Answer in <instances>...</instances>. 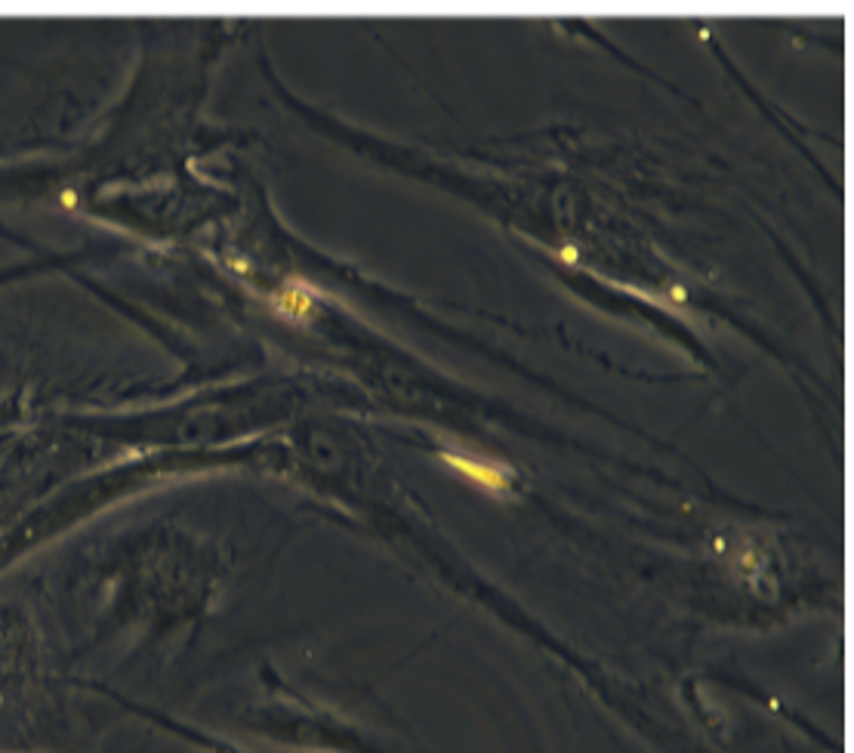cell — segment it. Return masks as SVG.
Wrapping results in <instances>:
<instances>
[{
  "label": "cell",
  "instance_id": "obj_1",
  "mask_svg": "<svg viewBox=\"0 0 854 753\" xmlns=\"http://www.w3.org/2000/svg\"><path fill=\"white\" fill-rule=\"evenodd\" d=\"M274 312L284 315V319H291V321L309 319L311 315V291L302 282L287 284L284 291L278 293V300H274Z\"/></svg>",
  "mask_w": 854,
  "mask_h": 753
},
{
  "label": "cell",
  "instance_id": "obj_2",
  "mask_svg": "<svg viewBox=\"0 0 854 753\" xmlns=\"http://www.w3.org/2000/svg\"><path fill=\"white\" fill-rule=\"evenodd\" d=\"M448 460L454 463L459 472H466L469 479H475V482L487 485V488H503V485H506V479H503V472L497 469V467H487V463H475V460H463V457H448Z\"/></svg>",
  "mask_w": 854,
  "mask_h": 753
},
{
  "label": "cell",
  "instance_id": "obj_3",
  "mask_svg": "<svg viewBox=\"0 0 854 753\" xmlns=\"http://www.w3.org/2000/svg\"><path fill=\"white\" fill-rule=\"evenodd\" d=\"M574 256H577L574 247H562V260H564V263H574Z\"/></svg>",
  "mask_w": 854,
  "mask_h": 753
}]
</instances>
